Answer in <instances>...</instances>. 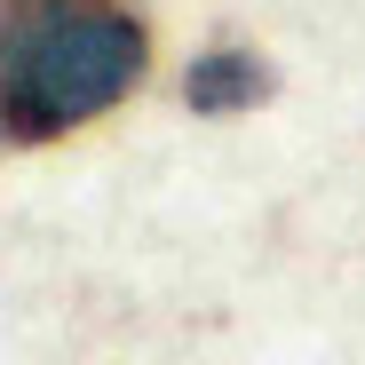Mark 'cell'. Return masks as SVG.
<instances>
[{
  "label": "cell",
  "mask_w": 365,
  "mask_h": 365,
  "mask_svg": "<svg viewBox=\"0 0 365 365\" xmlns=\"http://www.w3.org/2000/svg\"><path fill=\"white\" fill-rule=\"evenodd\" d=\"M143 16L128 0H0V143H56L143 80Z\"/></svg>",
  "instance_id": "1"
},
{
  "label": "cell",
  "mask_w": 365,
  "mask_h": 365,
  "mask_svg": "<svg viewBox=\"0 0 365 365\" xmlns=\"http://www.w3.org/2000/svg\"><path fill=\"white\" fill-rule=\"evenodd\" d=\"M262 88H270V72L255 64L247 48H207L199 64H191V80H182L191 111H215V119H222V111H247Z\"/></svg>",
  "instance_id": "2"
}]
</instances>
